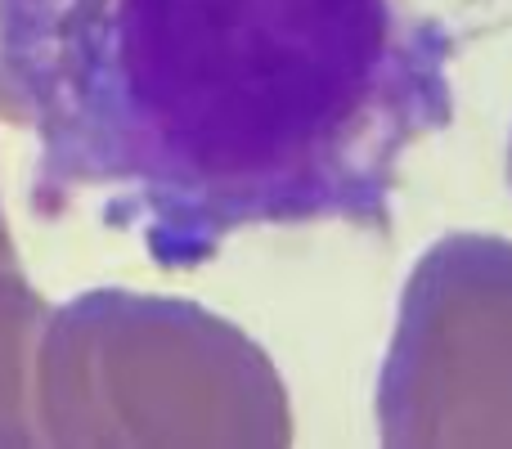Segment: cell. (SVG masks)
<instances>
[{
  "mask_svg": "<svg viewBox=\"0 0 512 449\" xmlns=\"http://www.w3.org/2000/svg\"><path fill=\"white\" fill-rule=\"evenodd\" d=\"M0 108L36 203L95 189L162 270L252 225L387 229L450 122V41L400 0H0Z\"/></svg>",
  "mask_w": 512,
  "mask_h": 449,
  "instance_id": "obj_1",
  "label": "cell"
},
{
  "mask_svg": "<svg viewBox=\"0 0 512 449\" xmlns=\"http://www.w3.org/2000/svg\"><path fill=\"white\" fill-rule=\"evenodd\" d=\"M382 445L512 449V243L445 234L418 256L378 378Z\"/></svg>",
  "mask_w": 512,
  "mask_h": 449,
  "instance_id": "obj_2",
  "label": "cell"
},
{
  "mask_svg": "<svg viewBox=\"0 0 512 449\" xmlns=\"http://www.w3.org/2000/svg\"><path fill=\"white\" fill-rule=\"evenodd\" d=\"M508 176H512V144H508Z\"/></svg>",
  "mask_w": 512,
  "mask_h": 449,
  "instance_id": "obj_3",
  "label": "cell"
}]
</instances>
